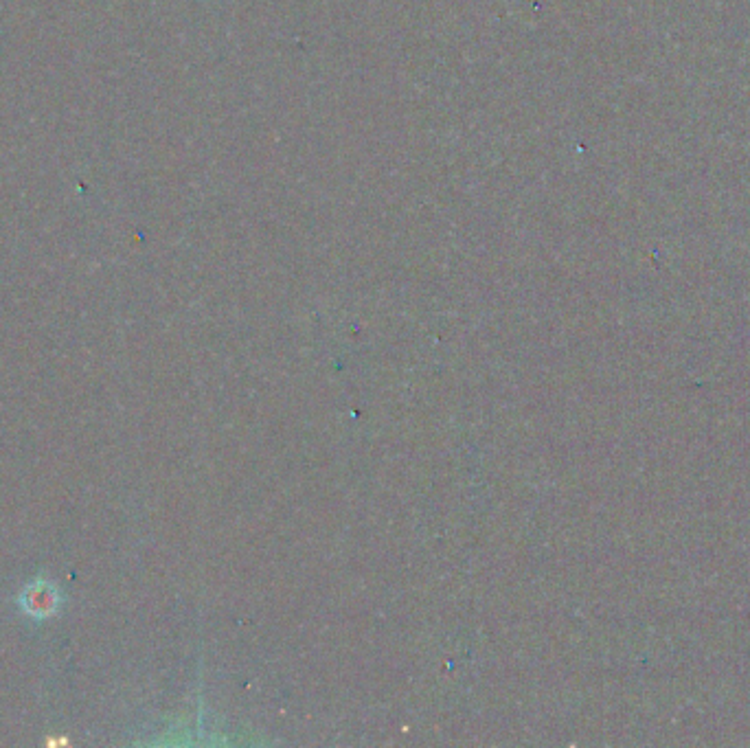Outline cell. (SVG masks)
<instances>
[{
	"label": "cell",
	"instance_id": "6da1fadb",
	"mask_svg": "<svg viewBox=\"0 0 750 748\" xmlns=\"http://www.w3.org/2000/svg\"><path fill=\"white\" fill-rule=\"evenodd\" d=\"M25 602L27 610L33 612V615H47V612H51L55 608V591L51 586H33L29 588V591L25 593Z\"/></svg>",
	"mask_w": 750,
	"mask_h": 748
}]
</instances>
